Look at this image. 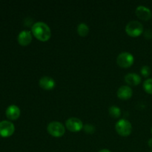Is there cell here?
Listing matches in <instances>:
<instances>
[{
  "mask_svg": "<svg viewBox=\"0 0 152 152\" xmlns=\"http://www.w3.org/2000/svg\"><path fill=\"white\" fill-rule=\"evenodd\" d=\"M32 34L37 39L46 42L51 37V31L47 24L43 22H37L31 28Z\"/></svg>",
  "mask_w": 152,
  "mask_h": 152,
  "instance_id": "1",
  "label": "cell"
},
{
  "mask_svg": "<svg viewBox=\"0 0 152 152\" xmlns=\"http://www.w3.org/2000/svg\"><path fill=\"white\" fill-rule=\"evenodd\" d=\"M115 129L117 133L123 137L129 136L132 132V123L125 119H121L117 122Z\"/></svg>",
  "mask_w": 152,
  "mask_h": 152,
  "instance_id": "2",
  "label": "cell"
},
{
  "mask_svg": "<svg viewBox=\"0 0 152 152\" xmlns=\"http://www.w3.org/2000/svg\"><path fill=\"white\" fill-rule=\"evenodd\" d=\"M47 130L48 133L54 137H60L63 136L65 132V126L63 124L57 121L50 122L48 125Z\"/></svg>",
  "mask_w": 152,
  "mask_h": 152,
  "instance_id": "3",
  "label": "cell"
},
{
  "mask_svg": "<svg viewBox=\"0 0 152 152\" xmlns=\"http://www.w3.org/2000/svg\"><path fill=\"white\" fill-rule=\"evenodd\" d=\"M126 31L131 37H139L143 32V26L138 21H131L126 25Z\"/></svg>",
  "mask_w": 152,
  "mask_h": 152,
  "instance_id": "4",
  "label": "cell"
},
{
  "mask_svg": "<svg viewBox=\"0 0 152 152\" xmlns=\"http://www.w3.org/2000/svg\"><path fill=\"white\" fill-rule=\"evenodd\" d=\"M133 55L129 52H122L118 55L117 59V62L119 66L122 68H129L134 63Z\"/></svg>",
  "mask_w": 152,
  "mask_h": 152,
  "instance_id": "5",
  "label": "cell"
},
{
  "mask_svg": "<svg viewBox=\"0 0 152 152\" xmlns=\"http://www.w3.org/2000/svg\"><path fill=\"white\" fill-rule=\"evenodd\" d=\"M15 131V126L11 122L3 120L0 122V136L2 137H10Z\"/></svg>",
  "mask_w": 152,
  "mask_h": 152,
  "instance_id": "6",
  "label": "cell"
},
{
  "mask_svg": "<svg viewBox=\"0 0 152 152\" xmlns=\"http://www.w3.org/2000/svg\"><path fill=\"white\" fill-rule=\"evenodd\" d=\"M65 126L70 132H78L82 130L84 126H83V122L80 119L76 118V117H71L67 120Z\"/></svg>",
  "mask_w": 152,
  "mask_h": 152,
  "instance_id": "7",
  "label": "cell"
},
{
  "mask_svg": "<svg viewBox=\"0 0 152 152\" xmlns=\"http://www.w3.org/2000/svg\"><path fill=\"white\" fill-rule=\"evenodd\" d=\"M135 13H136L137 16L139 19L144 21L149 20L152 16V13L151 10L143 5L138 6L136 8Z\"/></svg>",
  "mask_w": 152,
  "mask_h": 152,
  "instance_id": "8",
  "label": "cell"
},
{
  "mask_svg": "<svg viewBox=\"0 0 152 152\" xmlns=\"http://www.w3.org/2000/svg\"><path fill=\"white\" fill-rule=\"evenodd\" d=\"M39 85L40 87L44 90H52L53 88L56 86V83L55 80L53 78L48 76H45L42 77V78L39 79Z\"/></svg>",
  "mask_w": 152,
  "mask_h": 152,
  "instance_id": "9",
  "label": "cell"
},
{
  "mask_svg": "<svg viewBox=\"0 0 152 152\" xmlns=\"http://www.w3.org/2000/svg\"><path fill=\"white\" fill-rule=\"evenodd\" d=\"M18 42L22 46L29 45L32 41V34L28 31H22L18 35Z\"/></svg>",
  "mask_w": 152,
  "mask_h": 152,
  "instance_id": "10",
  "label": "cell"
},
{
  "mask_svg": "<svg viewBox=\"0 0 152 152\" xmlns=\"http://www.w3.org/2000/svg\"><path fill=\"white\" fill-rule=\"evenodd\" d=\"M20 113L21 111L17 105H11L7 107L5 111L6 117L10 120H17L19 117V116H20Z\"/></svg>",
  "mask_w": 152,
  "mask_h": 152,
  "instance_id": "11",
  "label": "cell"
},
{
  "mask_svg": "<svg viewBox=\"0 0 152 152\" xmlns=\"http://www.w3.org/2000/svg\"><path fill=\"white\" fill-rule=\"evenodd\" d=\"M117 96L121 99H128L132 97L133 91L131 87L128 86H123L117 91Z\"/></svg>",
  "mask_w": 152,
  "mask_h": 152,
  "instance_id": "12",
  "label": "cell"
},
{
  "mask_svg": "<svg viewBox=\"0 0 152 152\" xmlns=\"http://www.w3.org/2000/svg\"><path fill=\"white\" fill-rule=\"evenodd\" d=\"M125 81L130 86H138L141 83V77L134 73H129L125 76Z\"/></svg>",
  "mask_w": 152,
  "mask_h": 152,
  "instance_id": "13",
  "label": "cell"
},
{
  "mask_svg": "<svg viewBox=\"0 0 152 152\" xmlns=\"http://www.w3.org/2000/svg\"><path fill=\"white\" fill-rule=\"evenodd\" d=\"M89 32V28L86 23H80L77 26V33L80 37H86Z\"/></svg>",
  "mask_w": 152,
  "mask_h": 152,
  "instance_id": "14",
  "label": "cell"
},
{
  "mask_svg": "<svg viewBox=\"0 0 152 152\" xmlns=\"http://www.w3.org/2000/svg\"><path fill=\"white\" fill-rule=\"evenodd\" d=\"M109 114L114 118H118L121 114V110L119 107L116 106V105H112L109 108Z\"/></svg>",
  "mask_w": 152,
  "mask_h": 152,
  "instance_id": "15",
  "label": "cell"
},
{
  "mask_svg": "<svg viewBox=\"0 0 152 152\" xmlns=\"http://www.w3.org/2000/svg\"><path fill=\"white\" fill-rule=\"evenodd\" d=\"M143 88L147 93L152 94V79H148L144 82Z\"/></svg>",
  "mask_w": 152,
  "mask_h": 152,
  "instance_id": "16",
  "label": "cell"
},
{
  "mask_svg": "<svg viewBox=\"0 0 152 152\" xmlns=\"http://www.w3.org/2000/svg\"><path fill=\"white\" fill-rule=\"evenodd\" d=\"M140 71L141 74H142V75L143 76V77H148V76L151 74V68H150V67L148 66V65H143V66L141 68Z\"/></svg>",
  "mask_w": 152,
  "mask_h": 152,
  "instance_id": "17",
  "label": "cell"
},
{
  "mask_svg": "<svg viewBox=\"0 0 152 152\" xmlns=\"http://www.w3.org/2000/svg\"><path fill=\"white\" fill-rule=\"evenodd\" d=\"M85 132L88 134H92L95 132V128L91 124H86L83 126Z\"/></svg>",
  "mask_w": 152,
  "mask_h": 152,
  "instance_id": "18",
  "label": "cell"
},
{
  "mask_svg": "<svg viewBox=\"0 0 152 152\" xmlns=\"http://www.w3.org/2000/svg\"><path fill=\"white\" fill-rule=\"evenodd\" d=\"M144 36L146 39H151L152 38V31L151 30H147V31H145L144 33Z\"/></svg>",
  "mask_w": 152,
  "mask_h": 152,
  "instance_id": "19",
  "label": "cell"
},
{
  "mask_svg": "<svg viewBox=\"0 0 152 152\" xmlns=\"http://www.w3.org/2000/svg\"><path fill=\"white\" fill-rule=\"evenodd\" d=\"M148 145H149V147L152 148V138L149 139V140H148Z\"/></svg>",
  "mask_w": 152,
  "mask_h": 152,
  "instance_id": "20",
  "label": "cell"
},
{
  "mask_svg": "<svg viewBox=\"0 0 152 152\" xmlns=\"http://www.w3.org/2000/svg\"><path fill=\"white\" fill-rule=\"evenodd\" d=\"M99 152H111L108 149H102L100 150Z\"/></svg>",
  "mask_w": 152,
  "mask_h": 152,
  "instance_id": "21",
  "label": "cell"
},
{
  "mask_svg": "<svg viewBox=\"0 0 152 152\" xmlns=\"http://www.w3.org/2000/svg\"><path fill=\"white\" fill-rule=\"evenodd\" d=\"M151 134H152V128H151Z\"/></svg>",
  "mask_w": 152,
  "mask_h": 152,
  "instance_id": "22",
  "label": "cell"
},
{
  "mask_svg": "<svg viewBox=\"0 0 152 152\" xmlns=\"http://www.w3.org/2000/svg\"><path fill=\"white\" fill-rule=\"evenodd\" d=\"M150 152H152V150H151V151H150Z\"/></svg>",
  "mask_w": 152,
  "mask_h": 152,
  "instance_id": "23",
  "label": "cell"
}]
</instances>
